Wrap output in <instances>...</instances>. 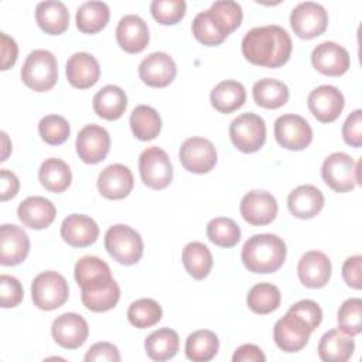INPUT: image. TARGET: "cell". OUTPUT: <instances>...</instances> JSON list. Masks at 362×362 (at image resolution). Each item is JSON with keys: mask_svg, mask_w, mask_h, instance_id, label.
I'll list each match as a JSON object with an SVG mask.
<instances>
[{"mask_svg": "<svg viewBox=\"0 0 362 362\" xmlns=\"http://www.w3.org/2000/svg\"><path fill=\"white\" fill-rule=\"evenodd\" d=\"M291 49L288 33L277 24L255 27L242 40L243 57L257 66L280 68L290 59Z\"/></svg>", "mask_w": 362, "mask_h": 362, "instance_id": "cell-1", "label": "cell"}, {"mask_svg": "<svg viewBox=\"0 0 362 362\" xmlns=\"http://www.w3.org/2000/svg\"><path fill=\"white\" fill-rule=\"evenodd\" d=\"M287 255L284 240L274 233H257L250 236L242 247V262L245 267L256 274L277 272Z\"/></svg>", "mask_w": 362, "mask_h": 362, "instance_id": "cell-2", "label": "cell"}, {"mask_svg": "<svg viewBox=\"0 0 362 362\" xmlns=\"http://www.w3.org/2000/svg\"><path fill=\"white\" fill-rule=\"evenodd\" d=\"M25 86L35 92H47L58 81V62L55 55L48 49L31 51L20 71Z\"/></svg>", "mask_w": 362, "mask_h": 362, "instance_id": "cell-3", "label": "cell"}, {"mask_svg": "<svg viewBox=\"0 0 362 362\" xmlns=\"http://www.w3.org/2000/svg\"><path fill=\"white\" fill-rule=\"evenodd\" d=\"M105 249L120 264H136L143 256V239L137 230L129 225L117 223L105 233Z\"/></svg>", "mask_w": 362, "mask_h": 362, "instance_id": "cell-4", "label": "cell"}, {"mask_svg": "<svg viewBox=\"0 0 362 362\" xmlns=\"http://www.w3.org/2000/svg\"><path fill=\"white\" fill-rule=\"evenodd\" d=\"M359 164L361 163H355L349 154L335 151L324 160L321 177L324 182L335 192H349L361 184Z\"/></svg>", "mask_w": 362, "mask_h": 362, "instance_id": "cell-5", "label": "cell"}, {"mask_svg": "<svg viewBox=\"0 0 362 362\" xmlns=\"http://www.w3.org/2000/svg\"><path fill=\"white\" fill-rule=\"evenodd\" d=\"M69 287L65 277L54 270H47L34 277L31 283V300L44 311H52L65 304Z\"/></svg>", "mask_w": 362, "mask_h": 362, "instance_id": "cell-6", "label": "cell"}, {"mask_svg": "<svg viewBox=\"0 0 362 362\" xmlns=\"http://www.w3.org/2000/svg\"><path fill=\"white\" fill-rule=\"evenodd\" d=\"M229 137L239 151L256 153L266 141V123L256 113H242L232 120Z\"/></svg>", "mask_w": 362, "mask_h": 362, "instance_id": "cell-7", "label": "cell"}, {"mask_svg": "<svg viewBox=\"0 0 362 362\" xmlns=\"http://www.w3.org/2000/svg\"><path fill=\"white\" fill-rule=\"evenodd\" d=\"M139 173L144 185L151 189H164L173 181V165L168 154L151 146L141 151L139 157Z\"/></svg>", "mask_w": 362, "mask_h": 362, "instance_id": "cell-8", "label": "cell"}, {"mask_svg": "<svg viewBox=\"0 0 362 362\" xmlns=\"http://www.w3.org/2000/svg\"><path fill=\"white\" fill-rule=\"evenodd\" d=\"M290 24L297 37L311 40L327 30L328 13L320 3L303 1L291 10Z\"/></svg>", "mask_w": 362, "mask_h": 362, "instance_id": "cell-9", "label": "cell"}, {"mask_svg": "<svg viewBox=\"0 0 362 362\" xmlns=\"http://www.w3.org/2000/svg\"><path fill=\"white\" fill-rule=\"evenodd\" d=\"M274 137L281 147L300 151L307 148L313 141V129L303 116L287 113L276 119Z\"/></svg>", "mask_w": 362, "mask_h": 362, "instance_id": "cell-10", "label": "cell"}, {"mask_svg": "<svg viewBox=\"0 0 362 362\" xmlns=\"http://www.w3.org/2000/svg\"><path fill=\"white\" fill-rule=\"evenodd\" d=\"M178 157L182 167L194 174L209 173L218 161L215 146L205 137H189L184 140Z\"/></svg>", "mask_w": 362, "mask_h": 362, "instance_id": "cell-11", "label": "cell"}, {"mask_svg": "<svg viewBox=\"0 0 362 362\" xmlns=\"http://www.w3.org/2000/svg\"><path fill=\"white\" fill-rule=\"evenodd\" d=\"M311 329L297 314L287 311L273 328V339L276 345L284 352L301 351L311 335Z\"/></svg>", "mask_w": 362, "mask_h": 362, "instance_id": "cell-12", "label": "cell"}, {"mask_svg": "<svg viewBox=\"0 0 362 362\" xmlns=\"http://www.w3.org/2000/svg\"><path fill=\"white\" fill-rule=\"evenodd\" d=\"M313 116L321 123L335 122L344 110L345 99L342 92L332 85H321L313 89L307 98Z\"/></svg>", "mask_w": 362, "mask_h": 362, "instance_id": "cell-13", "label": "cell"}, {"mask_svg": "<svg viewBox=\"0 0 362 362\" xmlns=\"http://www.w3.org/2000/svg\"><path fill=\"white\" fill-rule=\"evenodd\" d=\"M75 147L83 163L98 164L106 158L110 150V136L102 126L86 124L79 130Z\"/></svg>", "mask_w": 362, "mask_h": 362, "instance_id": "cell-14", "label": "cell"}, {"mask_svg": "<svg viewBox=\"0 0 362 362\" xmlns=\"http://www.w3.org/2000/svg\"><path fill=\"white\" fill-rule=\"evenodd\" d=\"M75 280L81 291H100L109 287L115 279L109 264L96 256H83L75 263Z\"/></svg>", "mask_w": 362, "mask_h": 362, "instance_id": "cell-15", "label": "cell"}, {"mask_svg": "<svg viewBox=\"0 0 362 362\" xmlns=\"http://www.w3.org/2000/svg\"><path fill=\"white\" fill-rule=\"evenodd\" d=\"M239 209L242 218L249 225L264 226L274 221L279 206L276 198L270 192L253 189L243 195Z\"/></svg>", "mask_w": 362, "mask_h": 362, "instance_id": "cell-16", "label": "cell"}, {"mask_svg": "<svg viewBox=\"0 0 362 362\" xmlns=\"http://www.w3.org/2000/svg\"><path fill=\"white\" fill-rule=\"evenodd\" d=\"M54 341L65 349H76L85 344L89 335L86 320L76 313H65L57 317L51 325Z\"/></svg>", "mask_w": 362, "mask_h": 362, "instance_id": "cell-17", "label": "cell"}, {"mask_svg": "<svg viewBox=\"0 0 362 362\" xmlns=\"http://www.w3.org/2000/svg\"><path fill=\"white\" fill-rule=\"evenodd\" d=\"M311 64L322 75L341 76L349 69L351 58L342 45L334 41H324L313 49Z\"/></svg>", "mask_w": 362, "mask_h": 362, "instance_id": "cell-18", "label": "cell"}, {"mask_svg": "<svg viewBox=\"0 0 362 362\" xmlns=\"http://www.w3.org/2000/svg\"><path fill=\"white\" fill-rule=\"evenodd\" d=\"M177 75V65L174 59L161 51L151 52L139 65V76L147 86L165 88Z\"/></svg>", "mask_w": 362, "mask_h": 362, "instance_id": "cell-19", "label": "cell"}, {"mask_svg": "<svg viewBox=\"0 0 362 362\" xmlns=\"http://www.w3.org/2000/svg\"><path fill=\"white\" fill-rule=\"evenodd\" d=\"M30 252V239L23 228L14 223L0 226V263L17 266L25 260Z\"/></svg>", "mask_w": 362, "mask_h": 362, "instance_id": "cell-20", "label": "cell"}, {"mask_svg": "<svg viewBox=\"0 0 362 362\" xmlns=\"http://www.w3.org/2000/svg\"><path fill=\"white\" fill-rule=\"evenodd\" d=\"M150 40L147 23L137 14L123 16L116 27V41L129 54L141 52Z\"/></svg>", "mask_w": 362, "mask_h": 362, "instance_id": "cell-21", "label": "cell"}, {"mask_svg": "<svg viewBox=\"0 0 362 362\" xmlns=\"http://www.w3.org/2000/svg\"><path fill=\"white\" fill-rule=\"evenodd\" d=\"M96 184L102 197L107 199H123L132 192L134 180L129 167L110 164L100 171Z\"/></svg>", "mask_w": 362, "mask_h": 362, "instance_id": "cell-22", "label": "cell"}, {"mask_svg": "<svg viewBox=\"0 0 362 362\" xmlns=\"http://www.w3.org/2000/svg\"><path fill=\"white\" fill-rule=\"evenodd\" d=\"M331 262L320 250H310L301 256L297 264V274L303 286L308 288L324 287L331 277Z\"/></svg>", "mask_w": 362, "mask_h": 362, "instance_id": "cell-23", "label": "cell"}, {"mask_svg": "<svg viewBox=\"0 0 362 362\" xmlns=\"http://www.w3.org/2000/svg\"><path fill=\"white\" fill-rule=\"evenodd\" d=\"M99 236L98 223L88 215L72 214L61 223V238L72 247H86L96 242Z\"/></svg>", "mask_w": 362, "mask_h": 362, "instance_id": "cell-24", "label": "cell"}, {"mask_svg": "<svg viewBox=\"0 0 362 362\" xmlns=\"http://www.w3.org/2000/svg\"><path fill=\"white\" fill-rule=\"evenodd\" d=\"M68 82L78 89L93 86L100 78V66L98 59L89 52L72 54L65 66Z\"/></svg>", "mask_w": 362, "mask_h": 362, "instance_id": "cell-25", "label": "cell"}, {"mask_svg": "<svg viewBox=\"0 0 362 362\" xmlns=\"http://www.w3.org/2000/svg\"><path fill=\"white\" fill-rule=\"evenodd\" d=\"M57 215L55 205L44 197H28L20 202L17 216L27 228L40 230L48 228Z\"/></svg>", "mask_w": 362, "mask_h": 362, "instance_id": "cell-26", "label": "cell"}, {"mask_svg": "<svg viewBox=\"0 0 362 362\" xmlns=\"http://www.w3.org/2000/svg\"><path fill=\"white\" fill-rule=\"evenodd\" d=\"M287 206L293 216L298 219H311L321 212L324 206V195L315 185H298L288 194Z\"/></svg>", "mask_w": 362, "mask_h": 362, "instance_id": "cell-27", "label": "cell"}, {"mask_svg": "<svg viewBox=\"0 0 362 362\" xmlns=\"http://www.w3.org/2000/svg\"><path fill=\"white\" fill-rule=\"evenodd\" d=\"M317 351L325 362H346L355 351V342L351 335L335 328L321 337Z\"/></svg>", "mask_w": 362, "mask_h": 362, "instance_id": "cell-28", "label": "cell"}, {"mask_svg": "<svg viewBox=\"0 0 362 362\" xmlns=\"http://www.w3.org/2000/svg\"><path fill=\"white\" fill-rule=\"evenodd\" d=\"M35 21L44 33L59 35L69 25V11L62 1L45 0L35 7Z\"/></svg>", "mask_w": 362, "mask_h": 362, "instance_id": "cell-29", "label": "cell"}, {"mask_svg": "<svg viewBox=\"0 0 362 362\" xmlns=\"http://www.w3.org/2000/svg\"><path fill=\"white\" fill-rule=\"evenodd\" d=\"M95 113L105 120H117L127 107L126 92L117 85H106L92 99Z\"/></svg>", "mask_w": 362, "mask_h": 362, "instance_id": "cell-30", "label": "cell"}, {"mask_svg": "<svg viewBox=\"0 0 362 362\" xmlns=\"http://www.w3.org/2000/svg\"><path fill=\"white\" fill-rule=\"evenodd\" d=\"M211 105L215 110L221 113H232L242 107L246 102V89L245 86L233 79H226L219 82L209 95Z\"/></svg>", "mask_w": 362, "mask_h": 362, "instance_id": "cell-31", "label": "cell"}, {"mask_svg": "<svg viewBox=\"0 0 362 362\" xmlns=\"http://www.w3.org/2000/svg\"><path fill=\"white\" fill-rule=\"evenodd\" d=\"M109 17V6L105 1H85L76 10V28L83 34H96L106 27Z\"/></svg>", "mask_w": 362, "mask_h": 362, "instance_id": "cell-32", "label": "cell"}, {"mask_svg": "<svg viewBox=\"0 0 362 362\" xmlns=\"http://www.w3.org/2000/svg\"><path fill=\"white\" fill-rule=\"evenodd\" d=\"M252 93L256 105L264 109H279L287 103L290 96L287 85L273 78H263L255 82Z\"/></svg>", "mask_w": 362, "mask_h": 362, "instance_id": "cell-33", "label": "cell"}, {"mask_svg": "<svg viewBox=\"0 0 362 362\" xmlns=\"http://www.w3.org/2000/svg\"><path fill=\"white\" fill-rule=\"evenodd\" d=\"M144 349L147 356L153 361H168L174 358L180 349V337L171 328H160L146 338Z\"/></svg>", "mask_w": 362, "mask_h": 362, "instance_id": "cell-34", "label": "cell"}, {"mask_svg": "<svg viewBox=\"0 0 362 362\" xmlns=\"http://www.w3.org/2000/svg\"><path fill=\"white\" fill-rule=\"evenodd\" d=\"M38 180L41 185L49 192H64L72 181L69 165L61 158H47L38 170Z\"/></svg>", "mask_w": 362, "mask_h": 362, "instance_id": "cell-35", "label": "cell"}, {"mask_svg": "<svg viewBox=\"0 0 362 362\" xmlns=\"http://www.w3.org/2000/svg\"><path fill=\"white\" fill-rule=\"evenodd\" d=\"M129 123L134 137L141 141L154 140L161 132V117L158 112L148 105L136 106L130 115Z\"/></svg>", "mask_w": 362, "mask_h": 362, "instance_id": "cell-36", "label": "cell"}, {"mask_svg": "<svg viewBox=\"0 0 362 362\" xmlns=\"http://www.w3.org/2000/svg\"><path fill=\"white\" fill-rule=\"evenodd\" d=\"M219 339L211 329H198L185 341V355L192 362H208L218 354Z\"/></svg>", "mask_w": 362, "mask_h": 362, "instance_id": "cell-37", "label": "cell"}, {"mask_svg": "<svg viewBox=\"0 0 362 362\" xmlns=\"http://www.w3.org/2000/svg\"><path fill=\"white\" fill-rule=\"evenodd\" d=\"M182 264L189 276L195 280H202L212 269V253L206 245L201 242H189L182 249Z\"/></svg>", "mask_w": 362, "mask_h": 362, "instance_id": "cell-38", "label": "cell"}, {"mask_svg": "<svg viewBox=\"0 0 362 362\" xmlns=\"http://www.w3.org/2000/svg\"><path fill=\"white\" fill-rule=\"evenodd\" d=\"M281 293L277 286L272 283H257L255 284L247 296L246 304L256 314H270L280 307Z\"/></svg>", "mask_w": 362, "mask_h": 362, "instance_id": "cell-39", "label": "cell"}, {"mask_svg": "<svg viewBox=\"0 0 362 362\" xmlns=\"http://www.w3.org/2000/svg\"><path fill=\"white\" fill-rule=\"evenodd\" d=\"M192 34L204 45L214 47L222 44L228 34L208 10L199 11L192 20Z\"/></svg>", "mask_w": 362, "mask_h": 362, "instance_id": "cell-40", "label": "cell"}, {"mask_svg": "<svg viewBox=\"0 0 362 362\" xmlns=\"http://www.w3.org/2000/svg\"><path fill=\"white\" fill-rule=\"evenodd\" d=\"M163 317L161 305L153 298H139L127 308V320L136 328H150Z\"/></svg>", "mask_w": 362, "mask_h": 362, "instance_id": "cell-41", "label": "cell"}, {"mask_svg": "<svg viewBox=\"0 0 362 362\" xmlns=\"http://www.w3.org/2000/svg\"><path fill=\"white\" fill-rule=\"evenodd\" d=\"M206 236L216 246L233 247L240 240V228L233 219L218 216L206 225Z\"/></svg>", "mask_w": 362, "mask_h": 362, "instance_id": "cell-42", "label": "cell"}, {"mask_svg": "<svg viewBox=\"0 0 362 362\" xmlns=\"http://www.w3.org/2000/svg\"><path fill=\"white\" fill-rule=\"evenodd\" d=\"M41 139L49 146H59L66 141L71 133L69 123L59 115H47L38 123Z\"/></svg>", "mask_w": 362, "mask_h": 362, "instance_id": "cell-43", "label": "cell"}, {"mask_svg": "<svg viewBox=\"0 0 362 362\" xmlns=\"http://www.w3.org/2000/svg\"><path fill=\"white\" fill-rule=\"evenodd\" d=\"M120 298V288L116 281L100 291H81L82 304L93 313H105L116 307Z\"/></svg>", "mask_w": 362, "mask_h": 362, "instance_id": "cell-44", "label": "cell"}, {"mask_svg": "<svg viewBox=\"0 0 362 362\" xmlns=\"http://www.w3.org/2000/svg\"><path fill=\"white\" fill-rule=\"evenodd\" d=\"M362 300L358 297L348 298L338 310V328L345 334L355 337L362 331Z\"/></svg>", "mask_w": 362, "mask_h": 362, "instance_id": "cell-45", "label": "cell"}, {"mask_svg": "<svg viewBox=\"0 0 362 362\" xmlns=\"http://www.w3.org/2000/svg\"><path fill=\"white\" fill-rule=\"evenodd\" d=\"M209 11L215 17V20L219 23V25L225 30V33L229 35L233 33L242 23L243 13L239 3L232 0H219L212 3L209 7Z\"/></svg>", "mask_w": 362, "mask_h": 362, "instance_id": "cell-46", "label": "cell"}, {"mask_svg": "<svg viewBox=\"0 0 362 362\" xmlns=\"http://www.w3.org/2000/svg\"><path fill=\"white\" fill-rule=\"evenodd\" d=\"M187 3L184 0H153L150 11L154 20L163 25H174L185 16Z\"/></svg>", "mask_w": 362, "mask_h": 362, "instance_id": "cell-47", "label": "cell"}, {"mask_svg": "<svg viewBox=\"0 0 362 362\" xmlns=\"http://www.w3.org/2000/svg\"><path fill=\"white\" fill-rule=\"evenodd\" d=\"M24 291L21 283L8 274L0 276V305L3 308L17 307L23 300Z\"/></svg>", "mask_w": 362, "mask_h": 362, "instance_id": "cell-48", "label": "cell"}, {"mask_svg": "<svg viewBox=\"0 0 362 362\" xmlns=\"http://www.w3.org/2000/svg\"><path fill=\"white\" fill-rule=\"evenodd\" d=\"M288 311L297 314L301 320H304L311 331H314L322 321V310L313 300H300L293 304Z\"/></svg>", "mask_w": 362, "mask_h": 362, "instance_id": "cell-49", "label": "cell"}, {"mask_svg": "<svg viewBox=\"0 0 362 362\" xmlns=\"http://www.w3.org/2000/svg\"><path fill=\"white\" fill-rule=\"evenodd\" d=\"M342 139L351 147L362 146V110L356 109L348 115L342 124Z\"/></svg>", "mask_w": 362, "mask_h": 362, "instance_id": "cell-50", "label": "cell"}, {"mask_svg": "<svg viewBox=\"0 0 362 362\" xmlns=\"http://www.w3.org/2000/svg\"><path fill=\"white\" fill-rule=\"evenodd\" d=\"M86 362H99V361H107V362H119L120 361V354L116 345L106 342V341H100L93 344L85 358Z\"/></svg>", "mask_w": 362, "mask_h": 362, "instance_id": "cell-51", "label": "cell"}, {"mask_svg": "<svg viewBox=\"0 0 362 362\" xmlns=\"http://www.w3.org/2000/svg\"><path fill=\"white\" fill-rule=\"evenodd\" d=\"M361 269H362V256L355 255L348 257L342 264V277L344 281L352 287L359 290L362 287V277H361Z\"/></svg>", "mask_w": 362, "mask_h": 362, "instance_id": "cell-52", "label": "cell"}, {"mask_svg": "<svg viewBox=\"0 0 362 362\" xmlns=\"http://www.w3.org/2000/svg\"><path fill=\"white\" fill-rule=\"evenodd\" d=\"M0 55H1V62H0L1 71L10 69L17 61V55H18L17 42L14 41L13 37L7 35L6 33H0Z\"/></svg>", "mask_w": 362, "mask_h": 362, "instance_id": "cell-53", "label": "cell"}, {"mask_svg": "<svg viewBox=\"0 0 362 362\" xmlns=\"http://www.w3.org/2000/svg\"><path fill=\"white\" fill-rule=\"evenodd\" d=\"M0 185H1L0 198L3 202L14 198L20 189V181L17 175L13 171L6 168L0 170Z\"/></svg>", "mask_w": 362, "mask_h": 362, "instance_id": "cell-54", "label": "cell"}, {"mask_svg": "<svg viewBox=\"0 0 362 362\" xmlns=\"http://www.w3.org/2000/svg\"><path fill=\"white\" fill-rule=\"evenodd\" d=\"M232 361L233 362H264L266 356L257 345L243 344L235 351Z\"/></svg>", "mask_w": 362, "mask_h": 362, "instance_id": "cell-55", "label": "cell"}, {"mask_svg": "<svg viewBox=\"0 0 362 362\" xmlns=\"http://www.w3.org/2000/svg\"><path fill=\"white\" fill-rule=\"evenodd\" d=\"M1 139H3V156H1V161H6L7 157H8V153H10V140H8V136L6 132H1Z\"/></svg>", "mask_w": 362, "mask_h": 362, "instance_id": "cell-56", "label": "cell"}]
</instances>
